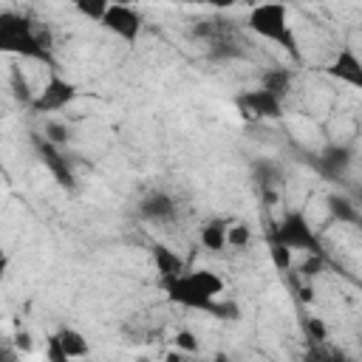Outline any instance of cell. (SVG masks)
Here are the masks:
<instances>
[{
    "label": "cell",
    "instance_id": "obj_13",
    "mask_svg": "<svg viewBox=\"0 0 362 362\" xmlns=\"http://www.w3.org/2000/svg\"><path fill=\"white\" fill-rule=\"evenodd\" d=\"M226 218H209L201 229H198V240L206 252H223L226 249Z\"/></svg>",
    "mask_w": 362,
    "mask_h": 362
},
{
    "label": "cell",
    "instance_id": "obj_31",
    "mask_svg": "<svg viewBox=\"0 0 362 362\" xmlns=\"http://www.w3.org/2000/svg\"><path fill=\"white\" fill-rule=\"evenodd\" d=\"M110 3H130V6H133L136 0H110Z\"/></svg>",
    "mask_w": 362,
    "mask_h": 362
},
{
    "label": "cell",
    "instance_id": "obj_8",
    "mask_svg": "<svg viewBox=\"0 0 362 362\" xmlns=\"http://www.w3.org/2000/svg\"><path fill=\"white\" fill-rule=\"evenodd\" d=\"M99 25H102L107 34L119 37L122 42L136 45L139 37H141V28H144V17H141V11H139L136 6H130V3H110L107 11L102 14Z\"/></svg>",
    "mask_w": 362,
    "mask_h": 362
},
{
    "label": "cell",
    "instance_id": "obj_3",
    "mask_svg": "<svg viewBox=\"0 0 362 362\" xmlns=\"http://www.w3.org/2000/svg\"><path fill=\"white\" fill-rule=\"evenodd\" d=\"M246 28L252 34H257L260 40H269L274 45H280L294 62H303L300 45H297V34L291 28L288 20V8L280 0H260L246 11Z\"/></svg>",
    "mask_w": 362,
    "mask_h": 362
},
{
    "label": "cell",
    "instance_id": "obj_23",
    "mask_svg": "<svg viewBox=\"0 0 362 362\" xmlns=\"http://www.w3.org/2000/svg\"><path fill=\"white\" fill-rule=\"evenodd\" d=\"M303 331L311 342H325L328 339V325L322 317H303Z\"/></svg>",
    "mask_w": 362,
    "mask_h": 362
},
{
    "label": "cell",
    "instance_id": "obj_16",
    "mask_svg": "<svg viewBox=\"0 0 362 362\" xmlns=\"http://www.w3.org/2000/svg\"><path fill=\"white\" fill-rule=\"evenodd\" d=\"M291 79H294V74H291L288 68H269V71L263 74L260 85L269 88L274 96H280V99L286 102V96H288V90H291Z\"/></svg>",
    "mask_w": 362,
    "mask_h": 362
},
{
    "label": "cell",
    "instance_id": "obj_12",
    "mask_svg": "<svg viewBox=\"0 0 362 362\" xmlns=\"http://www.w3.org/2000/svg\"><path fill=\"white\" fill-rule=\"evenodd\" d=\"M150 257H153V266H156V274H158V280H164V277H173V274H181V272L187 269L184 257H181L178 252H173L167 243H158V240L150 246Z\"/></svg>",
    "mask_w": 362,
    "mask_h": 362
},
{
    "label": "cell",
    "instance_id": "obj_10",
    "mask_svg": "<svg viewBox=\"0 0 362 362\" xmlns=\"http://www.w3.org/2000/svg\"><path fill=\"white\" fill-rule=\"evenodd\" d=\"M354 147H348V144H328V147H322L317 156H314V167H317V173L322 175V178H328V181H339V178H345V173L351 170V164H354Z\"/></svg>",
    "mask_w": 362,
    "mask_h": 362
},
{
    "label": "cell",
    "instance_id": "obj_26",
    "mask_svg": "<svg viewBox=\"0 0 362 362\" xmlns=\"http://www.w3.org/2000/svg\"><path fill=\"white\" fill-rule=\"evenodd\" d=\"M45 359L48 362H68V356H65L57 334H48V339H45Z\"/></svg>",
    "mask_w": 362,
    "mask_h": 362
},
{
    "label": "cell",
    "instance_id": "obj_24",
    "mask_svg": "<svg viewBox=\"0 0 362 362\" xmlns=\"http://www.w3.org/2000/svg\"><path fill=\"white\" fill-rule=\"evenodd\" d=\"M173 345L181 351V356H184V354H198V351H201V342H198L195 331H189V328H181V331H175V337H173Z\"/></svg>",
    "mask_w": 362,
    "mask_h": 362
},
{
    "label": "cell",
    "instance_id": "obj_20",
    "mask_svg": "<svg viewBox=\"0 0 362 362\" xmlns=\"http://www.w3.org/2000/svg\"><path fill=\"white\" fill-rule=\"evenodd\" d=\"M71 3H74L76 14H82V17L90 20V23H99L102 14H105L107 6H110V0H71Z\"/></svg>",
    "mask_w": 362,
    "mask_h": 362
},
{
    "label": "cell",
    "instance_id": "obj_25",
    "mask_svg": "<svg viewBox=\"0 0 362 362\" xmlns=\"http://www.w3.org/2000/svg\"><path fill=\"white\" fill-rule=\"evenodd\" d=\"M322 266H325V257H322V252H308L300 269H303V274H305V277H317V274L322 272Z\"/></svg>",
    "mask_w": 362,
    "mask_h": 362
},
{
    "label": "cell",
    "instance_id": "obj_19",
    "mask_svg": "<svg viewBox=\"0 0 362 362\" xmlns=\"http://www.w3.org/2000/svg\"><path fill=\"white\" fill-rule=\"evenodd\" d=\"M269 257L277 266V272H288L294 266V252L288 246H283L280 240H274V238H269Z\"/></svg>",
    "mask_w": 362,
    "mask_h": 362
},
{
    "label": "cell",
    "instance_id": "obj_1",
    "mask_svg": "<svg viewBox=\"0 0 362 362\" xmlns=\"http://www.w3.org/2000/svg\"><path fill=\"white\" fill-rule=\"evenodd\" d=\"M158 288L173 305L187 311H204L215 320H240V305L229 297H221L226 283L212 269H184L181 274L158 280Z\"/></svg>",
    "mask_w": 362,
    "mask_h": 362
},
{
    "label": "cell",
    "instance_id": "obj_17",
    "mask_svg": "<svg viewBox=\"0 0 362 362\" xmlns=\"http://www.w3.org/2000/svg\"><path fill=\"white\" fill-rule=\"evenodd\" d=\"M8 88H11V96H14V102H17V105L28 107V105L34 102L31 82H28V76L23 74V68H20V65H11V71H8Z\"/></svg>",
    "mask_w": 362,
    "mask_h": 362
},
{
    "label": "cell",
    "instance_id": "obj_2",
    "mask_svg": "<svg viewBox=\"0 0 362 362\" xmlns=\"http://www.w3.org/2000/svg\"><path fill=\"white\" fill-rule=\"evenodd\" d=\"M0 54L42 62L48 65V71L57 68L51 42L37 31V25L25 14L14 8H0Z\"/></svg>",
    "mask_w": 362,
    "mask_h": 362
},
{
    "label": "cell",
    "instance_id": "obj_22",
    "mask_svg": "<svg viewBox=\"0 0 362 362\" xmlns=\"http://www.w3.org/2000/svg\"><path fill=\"white\" fill-rule=\"evenodd\" d=\"M255 178L263 189H272L277 181H280V167L274 161H257L255 164Z\"/></svg>",
    "mask_w": 362,
    "mask_h": 362
},
{
    "label": "cell",
    "instance_id": "obj_9",
    "mask_svg": "<svg viewBox=\"0 0 362 362\" xmlns=\"http://www.w3.org/2000/svg\"><path fill=\"white\" fill-rule=\"evenodd\" d=\"M136 212L141 221L153 226H170L178 221V201L167 189H150L147 195H141Z\"/></svg>",
    "mask_w": 362,
    "mask_h": 362
},
{
    "label": "cell",
    "instance_id": "obj_5",
    "mask_svg": "<svg viewBox=\"0 0 362 362\" xmlns=\"http://www.w3.org/2000/svg\"><path fill=\"white\" fill-rule=\"evenodd\" d=\"M76 99H79V88L54 68L48 74V79L42 82V88L34 93V102L28 105V113L31 116H48V113L71 107Z\"/></svg>",
    "mask_w": 362,
    "mask_h": 362
},
{
    "label": "cell",
    "instance_id": "obj_11",
    "mask_svg": "<svg viewBox=\"0 0 362 362\" xmlns=\"http://www.w3.org/2000/svg\"><path fill=\"white\" fill-rule=\"evenodd\" d=\"M325 74L331 79H339L342 85H351V88L362 90V59L356 57V51L351 45L339 48V54L325 65Z\"/></svg>",
    "mask_w": 362,
    "mask_h": 362
},
{
    "label": "cell",
    "instance_id": "obj_14",
    "mask_svg": "<svg viewBox=\"0 0 362 362\" xmlns=\"http://www.w3.org/2000/svg\"><path fill=\"white\" fill-rule=\"evenodd\" d=\"M54 334H57V339H59V345H62V351H65L68 359H82V356L90 354V345H88V339H85V334H82L79 328L62 325V328L54 331Z\"/></svg>",
    "mask_w": 362,
    "mask_h": 362
},
{
    "label": "cell",
    "instance_id": "obj_7",
    "mask_svg": "<svg viewBox=\"0 0 362 362\" xmlns=\"http://www.w3.org/2000/svg\"><path fill=\"white\" fill-rule=\"evenodd\" d=\"M235 107L249 122H277V119H283V110H286L283 99L274 96L263 85L260 88H252V90H240L235 96Z\"/></svg>",
    "mask_w": 362,
    "mask_h": 362
},
{
    "label": "cell",
    "instance_id": "obj_6",
    "mask_svg": "<svg viewBox=\"0 0 362 362\" xmlns=\"http://www.w3.org/2000/svg\"><path fill=\"white\" fill-rule=\"evenodd\" d=\"M28 141H31V150L37 153L40 164L51 173V178H54L62 189L74 192V189H76V173H74V167H71V158L65 156V147H59V144L48 141L40 130L28 133Z\"/></svg>",
    "mask_w": 362,
    "mask_h": 362
},
{
    "label": "cell",
    "instance_id": "obj_15",
    "mask_svg": "<svg viewBox=\"0 0 362 362\" xmlns=\"http://www.w3.org/2000/svg\"><path fill=\"white\" fill-rule=\"evenodd\" d=\"M325 206H328V212H331L334 221H339V223H351V226L359 223V206H356L351 198L334 192V195L325 198Z\"/></svg>",
    "mask_w": 362,
    "mask_h": 362
},
{
    "label": "cell",
    "instance_id": "obj_4",
    "mask_svg": "<svg viewBox=\"0 0 362 362\" xmlns=\"http://www.w3.org/2000/svg\"><path fill=\"white\" fill-rule=\"evenodd\" d=\"M269 238L280 240L283 246H288L291 252H322V243H320V235L317 229L311 226V221L305 218L303 209H288L277 223L269 226Z\"/></svg>",
    "mask_w": 362,
    "mask_h": 362
},
{
    "label": "cell",
    "instance_id": "obj_21",
    "mask_svg": "<svg viewBox=\"0 0 362 362\" xmlns=\"http://www.w3.org/2000/svg\"><path fill=\"white\" fill-rule=\"evenodd\" d=\"M249 243H252V229H249L243 221L226 226V246H232V249H246Z\"/></svg>",
    "mask_w": 362,
    "mask_h": 362
},
{
    "label": "cell",
    "instance_id": "obj_29",
    "mask_svg": "<svg viewBox=\"0 0 362 362\" xmlns=\"http://www.w3.org/2000/svg\"><path fill=\"white\" fill-rule=\"evenodd\" d=\"M6 272H8V252L0 246V280L6 277Z\"/></svg>",
    "mask_w": 362,
    "mask_h": 362
},
{
    "label": "cell",
    "instance_id": "obj_28",
    "mask_svg": "<svg viewBox=\"0 0 362 362\" xmlns=\"http://www.w3.org/2000/svg\"><path fill=\"white\" fill-rule=\"evenodd\" d=\"M20 356V351L14 348V342L11 339H0V359H17Z\"/></svg>",
    "mask_w": 362,
    "mask_h": 362
},
{
    "label": "cell",
    "instance_id": "obj_30",
    "mask_svg": "<svg viewBox=\"0 0 362 362\" xmlns=\"http://www.w3.org/2000/svg\"><path fill=\"white\" fill-rule=\"evenodd\" d=\"M209 3H215V6H232L235 0H209Z\"/></svg>",
    "mask_w": 362,
    "mask_h": 362
},
{
    "label": "cell",
    "instance_id": "obj_18",
    "mask_svg": "<svg viewBox=\"0 0 362 362\" xmlns=\"http://www.w3.org/2000/svg\"><path fill=\"white\" fill-rule=\"evenodd\" d=\"M40 133H42L48 141L59 144V147H65V144L71 141V127H68L65 122H59V119H45V124H42Z\"/></svg>",
    "mask_w": 362,
    "mask_h": 362
},
{
    "label": "cell",
    "instance_id": "obj_27",
    "mask_svg": "<svg viewBox=\"0 0 362 362\" xmlns=\"http://www.w3.org/2000/svg\"><path fill=\"white\" fill-rule=\"evenodd\" d=\"M11 342H14V348H17L20 354H28V351H31V345H34V342H31V334H28V331H17Z\"/></svg>",
    "mask_w": 362,
    "mask_h": 362
}]
</instances>
